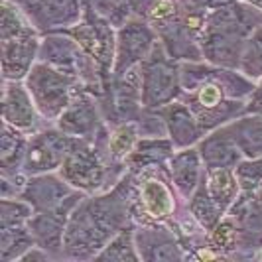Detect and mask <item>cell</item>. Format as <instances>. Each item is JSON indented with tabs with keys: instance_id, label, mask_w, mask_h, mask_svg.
I'll list each match as a JSON object with an SVG mask.
<instances>
[{
	"instance_id": "cell-27",
	"label": "cell",
	"mask_w": 262,
	"mask_h": 262,
	"mask_svg": "<svg viewBox=\"0 0 262 262\" xmlns=\"http://www.w3.org/2000/svg\"><path fill=\"white\" fill-rule=\"evenodd\" d=\"M134 229H136V223H130L128 227H124L118 235H115L108 241V245L95 256V260H140V254H138V249H136V241H134Z\"/></svg>"
},
{
	"instance_id": "cell-37",
	"label": "cell",
	"mask_w": 262,
	"mask_h": 262,
	"mask_svg": "<svg viewBox=\"0 0 262 262\" xmlns=\"http://www.w3.org/2000/svg\"><path fill=\"white\" fill-rule=\"evenodd\" d=\"M256 89H260V91H262V77L258 79V83H256Z\"/></svg>"
},
{
	"instance_id": "cell-24",
	"label": "cell",
	"mask_w": 262,
	"mask_h": 262,
	"mask_svg": "<svg viewBox=\"0 0 262 262\" xmlns=\"http://www.w3.org/2000/svg\"><path fill=\"white\" fill-rule=\"evenodd\" d=\"M187 209L191 213V217H193L207 233L227 215V213L219 207V203L213 199V195L209 193L207 184H205V178H203V182L199 184V187L193 191V195L187 199Z\"/></svg>"
},
{
	"instance_id": "cell-6",
	"label": "cell",
	"mask_w": 262,
	"mask_h": 262,
	"mask_svg": "<svg viewBox=\"0 0 262 262\" xmlns=\"http://www.w3.org/2000/svg\"><path fill=\"white\" fill-rule=\"evenodd\" d=\"M99 105L108 126L136 122L144 111L138 67L120 75H113L103 95L99 97Z\"/></svg>"
},
{
	"instance_id": "cell-3",
	"label": "cell",
	"mask_w": 262,
	"mask_h": 262,
	"mask_svg": "<svg viewBox=\"0 0 262 262\" xmlns=\"http://www.w3.org/2000/svg\"><path fill=\"white\" fill-rule=\"evenodd\" d=\"M28 91L38 106L39 115L48 122H55L71 103L73 95L83 87L81 79L63 73L43 61H36L24 79Z\"/></svg>"
},
{
	"instance_id": "cell-36",
	"label": "cell",
	"mask_w": 262,
	"mask_h": 262,
	"mask_svg": "<svg viewBox=\"0 0 262 262\" xmlns=\"http://www.w3.org/2000/svg\"><path fill=\"white\" fill-rule=\"evenodd\" d=\"M256 195H258V199L262 201V185L258 187V189H256Z\"/></svg>"
},
{
	"instance_id": "cell-31",
	"label": "cell",
	"mask_w": 262,
	"mask_h": 262,
	"mask_svg": "<svg viewBox=\"0 0 262 262\" xmlns=\"http://www.w3.org/2000/svg\"><path fill=\"white\" fill-rule=\"evenodd\" d=\"M87 6H91L99 16L108 20L115 28H120L128 20L134 18L128 0H83Z\"/></svg>"
},
{
	"instance_id": "cell-34",
	"label": "cell",
	"mask_w": 262,
	"mask_h": 262,
	"mask_svg": "<svg viewBox=\"0 0 262 262\" xmlns=\"http://www.w3.org/2000/svg\"><path fill=\"white\" fill-rule=\"evenodd\" d=\"M247 113H254V115H262V91L256 89L254 95L249 99L247 103Z\"/></svg>"
},
{
	"instance_id": "cell-29",
	"label": "cell",
	"mask_w": 262,
	"mask_h": 262,
	"mask_svg": "<svg viewBox=\"0 0 262 262\" xmlns=\"http://www.w3.org/2000/svg\"><path fill=\"white\" fill-rule=\"evenodd\" d=\"M238 71L245 73L252 81H256V83L262 77V26L256 28L247 39Z\"/></svg>"
},
{
	"instance_id": "cell-30",
	"label": "cell",
	"mask_w": 262,
	"mask_h": 262,
	"mask_svg": "<svg viewBox=\"0 0 262 262\" xmlns=\"http://www.w3.org/2000/svg\"><path fill=\"white\" fill-rule=\"evenodd\" d=\"M36 211L22 197H2L0 199V229L28 225Z\"/></svg>"
},
{
	"instance_id": "cell-18",
	"label": "cell",
	"mask_w": 262,
	"mask_h": 262,
	"mask_svg": "<svg viewBox=\"0 0 262 262\" xmlns=\"http://www.w3.org/2000/svg\"><path fill=\"white\" fill-rule=\"evenodd\" d=\"M247 39L249 38H241V36L225 34V32L203 30L201 38H199V48H201L203 61L217 67L238 69Z\"/></svg>"
},
{
	"instance_id": "cell-15",
	"label": "cell",
	"mask_w": 262,
	"mask_h": 262,
	"mask_svg": "<svg viewBox=\"0 0 262 262\" xmlns=\"http://www.w3.org/2000/svg\"><path fill=\"white\" fill-rule=\"evenodd\" d=\"M75 191L73 185H69L59 176V171H48V173H36L28 176L26 185L20 197L26 199L34 207V211H48L63 203L67 197Z\"/></svg>"
},
{
	"instance_id": "cell-19",
	"label": "cell",
	"mask_w": 262,
	"mask_h": 262,
	"mask_svg": "<svg viewBox=\"0 0 262 262\" xmlns=\"http://www.w3.org/2000/svg\"><path fill=\"white\" fill-rule=\"evenodd\" d=\"M176 146L168 136H142L126 158V170L140 176L146 171L166 170Z\"/></svg>"
},
{
	"instance_id": "cell-22",
	"label": "cell",
	"mask_w": 262,
	"mask_h": 262,
	"mask_svg": "<svg viewBox=\"0 0 262 262\" xmlns=\"http://www.w3.org/2000/svg\"><path fill=\"white\" fill-rule=\"evenodd\" d=\"M225 130L233 136L245 158L262 156V115L247 113L225 124Z\"/></svg>"
},
{
	"instance_id": "cell-9",
	"label": "cell",
	"mask_w": 262,
	"mask_h": 262,
	"mask_svg": "<svg viewBox=\"0 0 262 262\" xmlns=\"http://www.w3.org/2000/svg\"><path fill=\"white\" fill-rule=\"evenodd\" d=\"M158 34L146 18H132L117 28V50L113 75L136 69L156 46Z\"/></svg>"
},
{
	"instance_id": "cell-26",
	"label": "cell",
	"mask_w": 262,
	"mask_h": 262,
	"mask_svg": "<svg viewBox=\"0 0 262 262\" xmlns=\"http://www.w3.org/2000/svg\"><path fill=\"white\" fill-rule=\"evenodd\" d=\"M140 130L136 122H124L118 126H111L108 134V156L113 164L126 168V158L132 154L134 146L140 140Z\"/></svg>"
},
{
	"instance_id": "cell-35",
	"label": "cell",
	"mask_w": 262,
	"mask_h": 262,
	"mask_svg": "<svg viewBox=\"0 0 262 262\" xmlns=\"http://www.w3.org/2000/svg\"><path fill=\"white\" fill-rule=\"evenodd\" d=\"M245 2H249L250 6H254V8H258L262 12V0H245Z\"/></svg>"
},
{
	"instance_id": "cell-14",
	"label": "cell",
	"mask_w": 262,
	"mask_h": 262,
	"mask_svg": "<svg viewBox=\"0 0 262 262\" xmlns=\"http://www.w3.org/2000/svg\"><path fill=\"white\" fill-rule=\"evenodd\" d=\"M229 215H233L236 223L238 250H252L254 256L262 249V201L256 191H241Z\"/></svg>"
},
{
	"instance_id": "cell-1",
	"label": "cell",
	"mask_w": 262,
	"mask_h": 262,
	"mask_svg": "<svg viewBox=\"0 0 262 262\" xmlns=\"http://www.w3.org/2000/svg\"><path fill=\"white\" fill-rule=\"evenodd\" d=\"M138 176L126 170L111 189L87 195L73 209L66 231L63 258L89 260L108 245L132 221V201Z\"/></svg>"
},
{
	"instance_id": "cell-11",
	"label": "cell",
	"mask_w": 262,
	"mask_h": 262,
	"mask_svg": "<svg viewBox=\"0 0 262 262\" xmlns=\"http://www.w3.org/2000/svg\"><path fill=\"white\" fill-rule=\"evenodd\" d=\"M55 126L61 132H66L73 138H93L99 130L106 126L103 111L99 105V99L89 93L85 87H81L71 103L66 106V111L55 120Z\"/></svg>"
},
{
	"instance_id": "cell-4",
	"label": "cell",
	"mask_w": 262,
	"mask_h": 262,
	"mask_svg": "<svg viewBox=\"0 0 262 262\" xmlns=\"http://www.w3.org/2000/svg\"><path fill=\"white\" fill-rule=\"evenodd\" d=\"M178 197L168 168L140 173L136 197L132 201V221L136 225L166 223L176 227Z\"/></svg>"
},
{
	"instance_id": "cell-20",
	"label": "cell",
	"mask_w": 262,
	"mask_h": 262,
	"mask_svg": "<svg viewBox=\"0 0 262 262\" xmlns=\"http://www.w3.org/2000/svg\"><path fill=\"white\" fill-rule=\"evenodd\" d=\"M199 156L203 160L205 170L215 168H235L243 160V152L233 140V136L225 130V126L213 132H207L199 142H197Z\"/></svg>"
},
{
	"instance_id": "cell-21",
	"label": "cell",
	"mask_w": 262,
	"mask_h": 262,
	"mask_svg": "<svg viewBox=\"0 0 262 262\" xmlns=\"http://www.w3.org/2000/svg\"><path fill=\"white\" fill-rule=\"evenodd\" d=\"M30 134L12 124H2L0 136V173L2 176H16L22 173L24 158H26Z\"/></svg>"
},
{
	"instance_id": "cell-16",
	"label": "cell",
	"mask_w": 262,
	"mask_h": 262,
	"mask_svg": "<svg viewBox=\"0 0 262 262\" xmlns=\"http://www.w3.org/2000/svg\"><path fill=\"white\" fill-rule=\"evenodd\" d=\"M158 113L164 118L168 138L173 142L176 150L197 146V142L205 136V130L201 128L197 117L191 113V108L180 99L170 103V105L158 108Z\"/></svg>"
},
{
	"instance_id": "cell-12",
	"label": "cell",
	"mask_w": 262,
	"mask_h": 262,
	"mask_svg": "<svg viewBox=\"0 0 262 262\" xmlns=\"http://www.w3.org/2000/svg\"><path fill=\"white\" fill-rule=\"evenodd\" d=\"M41 32H30L16 38L0 39V66L4 81H24L38 61Z\"/></svg>"
},
{
	"instance_id": "cell-32",
	"label": "cell",
	"mask_w": 262,
	"mask_h": 262,
	"mask_svg": "<svg viewBox=\"0 0 262 262\" xmlns=\"http://www.w3.org/2000/svg\"><path fill=\"white\" fill-rule=\"evenodd\" d=\"M235 173L243 191H256L262 185V156L243 158L235 166Z\"/></svg>"
},
{
	"instance_id": "cell-10",
	"label": "cell",
	"mask_w": 262,
	"mask_h": 262,
	"mask_svg": "<svg viewBox=\"0 0 262 262\" xmlns=\"http://www.w3.org/2000/svg\"><path fill=\"white\" fill-rule=\"evenodd\" d=\"M134 241L140 260H185V250L178 225L166 223H140L134 229Z\"/></svg>"
},
{
	"instance_id": "cell-8",
	"label": "cell",
	"mask_w": 262,
	"mask_h": 262,
	"mask_svg": "<svg viewBox=\"0 0 262 262\" xmlns=\"http://www.w3.org/2000/svg\"><path fill=\"white\" fill-rule=\"evenodd\" d=\"M73 140H75L73 136L61 132L57 126L39 128L38 132L30 134V142H28L22 171L26 176L59 171L67 152L73 146Z\"/></svg>"
},
{
	"instance_id": "cell-7",
	"label": "cell",
	"mask_w": 262,
	"mask_h": 262,
	"mask_svg": "<svg viewBox=\"0 0 262 262\" xmlns=\"http://www.w3.org/2000/svg\"><path fill=\"white\" fill-rule=\"evenodd\" d=\"M87 197V193L75 189L63 203L48 211H38L28 221V227L36 238V245L46 252H50L52 258H63V243L69 217L73 209Z\"/></svg>"
},
{
	"instance_id": "cell-25",
	"label": "cell",
	"mask_w": 262,
	"mask_h": 262,
	"mask_svg": "<svg viewBox=\"0 0 262 262\" xmlns=\"http://www.w3.org/2000/svg\"><path fill=\"white\" fill-rule=\"evenodd\" d=\"M32 247L36 238L28 225L0 229V262H18Z\"/></svg>"
},
{
	"instance_id": "cell-33",
	"label": "cell",
	"mask_w": 262,
	"mask_h": 262,
	"mask_svg": "<svg viewBox=\"0 0 262 262\" xmlns=\"http://www.w3.org/2000/svg\"><path fill=\"white\" fill-rule=\"evenodd\" d=\"M158 0H128V6H130L134 18H148L150 10L154 8Z\"/></svg>"
},
{
	"instance_id": "cell-23",
	"label": "cell",
	"mask_w": 262,
	"mask_h": 262,
	"mask_svg": "<svg viewBox=\"0 0 262 262\" xmlns=\"http://www.w3.org/2000/svg\"><path fill=\"white\" fill-rule=\"evenodd\" d=\"M205 184L213 195V199L219 203V207L229 213V209L235 205V201L241 195V184L236 180L235 168H215L205 170Z\"/></svg>"
},
{
	"instance_id": "cell-2",
	"label": "cell",
	"mask_w": 262,
	"mask_h": 262,
	"mask_svg": "<svg viewBox=\"0 0 262 262\" xmlns=\"http://www.w3.org/2000/svg\"><path fill=\"white\" fill-rule=\"evenodd\" d=\"M142 85V105L144 108L158 111L162 106L178 101L184 93L182 87V61L173 59L162 41L158 39L152 52L138 66Z\"/></svg>"
},
{
	"instance_id": "cell-28",
	"label": "cell",
	"mask_w": 262,
	"mask_h": 262,
	"mask_svg": "<svg viewBox=\"0 0 262 262\" xmlns=\"http://www.w3.org/2000/svg\"><path fill=\"white\" fill-rule=\"evenodd\" d=\"M209 247L219 256H229L238 250V231L233 215H225L219 223L209 231Z\"/></svg>"
},
{
	"instance_id": "cell-13",
	"label": "cell",
	"mask_w": 262,
	"mask_h": 262,
	"mask_svg": "<svg viewBox=\"0 0 262 262\" xmlns=\"http://www.w3.org/2000/svg\"><path fill=\"white\" fill-rule=\"evenodd\" d=\"M2 118H4V122L12 124L28 134L39 130V120H43V118L39 115L38 106L34 103L24 81H4Z\"/></svg>"
},
{
	"instance_id": "cell-5",
	"label": "cell",
	"mask_w": 262,
	"mask_h": 262,
	"mask_svg": "<svg viewBox=\"0 0 262 262\" xmlns=\"http://www.w3.org/2000/svg\"><path fill=\"white\" fill-rule=\"evenodd\" d=\"M57 32H66L67 36L75 39L81 46V50L95 61L101 77L106 83L111 81L113 67H115V50H117V28L108 20L99 16L91 6L85 4L83 18L77 24Z\"/></svg>"
},
{
	"instance_id": "cell-17",
	"label": "cell",
	"mask_w": 262,
	"mask_h": 262,
	"mask_svg": "<svg viewBox=\"0 0 262 262\" xmlns=\"http://www.w3.org/2000/svg\"><path fill=\"white\" fill-rule=\"evenodd\" d=\"M168 171H170V180L180 199L187 201L205 178V166L199 156L197 146L176 150L168 164Z\"/></svg>"
}]
</instances>
